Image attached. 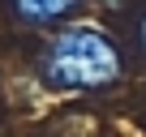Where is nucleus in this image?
Returning a JSON list of instances; mask_svg holds the SVG:
<instances>
[{
    "label": "nucleus",
    "mask_w": 146,
    "mask_h": 137,
    "mask_svg": "<svg viewBox=\"0 0 146 137\" xmlns=\"http://www.w3.org/2000/svg\"><path fill=\"white\" fill-rule=\"evenodd\" d=\"M108 5H120V0H108Z\"/></svg>",
    "instance_id": "obj_4"
},
{
    "label": "nucleus",
    "mask_w": 146,
    "mask_h": 137,
    "mask_svg": "<svg viewBox=\"0 0 146 137\" xmlns=\"http://www.w3.org/2000/svg\"><path fill=\"white\" fill-rule=\"evenodd\" d=\"M142 47H146V22H142Z\"/></svg>",
    "instance_id": "obj_3"
},
{
    "label": "nucleus",
    "mask_w": 146,
    "mask_h": 137,
    "mask_svg": "<svg viewBox=\"0 0 146 137\" xmlns=\"http://www.w3.org/2000/svg\"><path fill=\"white\" fill-rule=\"evenodd\" d=\"M43 73L52 86H64V90H99L120 77V51L103 30L73 26L47 47Z\"/></svg>",
    "instance_id": "obj_1"
},
{
    "label": "nucleus",
    "mask_w": 146,
    "mask_h": 137,
    "mask_svg": "<svg viewBox=\"0 0 146 137\" xmlns=\"http://www.w3.org/2000/svg\"><path fill=\"white\" fill-rule=\"evenodd\" d=\"M82 0H13V13L30 26H47V22H60L69 9H78Z\"/></svg>",
    "instance_id": "obj_2"
}]
</instances>
